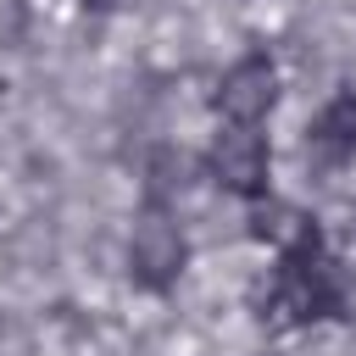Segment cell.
<instances>
[{
	"label": "cell",
	"instance_id": "cell-4",
	"mask_svg": "<svg viewBox=\"0 0 356 356\" xmlns=\"http://www.w3.org/2000/svg\"><path fill=\"white\" fill-rule=\"evenodd\" d=\"M273 100H278V67H273L267 50H245V56L217 78V95H211V106H217L222 122H250V128L267 122Z\"/></svg>",
	"mask_w": 356,
	"mask_h": 356
},
{
	"label": "cell",
	"instance_id": "cell-3",
	"mask_svg": "<svg viewBox=\"0 0 356 356\" xmlns=\"http://www.w3.org/2000/svg\"><path fill=\"white\" fill-rule=\"evenodd\" d=\"M206 178L234 195V200H267V178H273V150H267V134L250 128V122H222L206 145Z\"/></svg>",
	"mask_w": 356,
	"mask_h": 356
},
{
	"label": "cell",
	"instance_id": "cell-1",
	"mask_svg": "<svg viewBox=\"0 0 356 356\" xmlns=\"http://www.w3.org/2000/svg\"><path fill=\"white\" fill-rule=\"evenodd\" d=\"M250 306L273 328H312V323L350 317V278H345L339 256L328 250L317 217H289L267 278L250 289Z\"/></svg>",
	"mask_w": 356,
	"mask_h": 356
},
{
	"label": "cell",
	"instance_id": "cell-2",
	"mask_svg": "<svg viewBox=\"0 0 356 356\" xmlns=\"http://www.w3.org/2000/svg\"><path fill=\"white\" fill-rule=\"evenodd\" d=\"M184 261H189L184 228H178V217L167 211V200L150 195L145 211L134 217V234H128V278H134L139 289H150V295H167V289L178 284Z\"/></svg>",
	"mask_w": 356,
	"mask_h": 356
},
{
	"label": "cell",
	"instance_id": "cell-6",
	"mask_svg": "<svg viewBox=\"0 0 356 356\" xmlns=\"http://www.w3.org/2000/svg\"><path fill=\"white\" fill-rule=\"evenodd\" d=\"M83 11H117V0H78Z\"/></svg>",
	"mask_w": 356,
	"mask_h": 356
},
{
	"label": "cell",
	"instance_id": "cell-5",
	"mask_svg": "<svg viewBox=\"0 0 356 356\" xmlns=\"http://www.w3.org/2000/svg\"><path fill=\"white\" fill-rule=\"evenodd\" d=\"M306 161L317 172H339L356 161V89L350 83H339L323 100V111L306 122Z\"/></svg>",
	"mask_w": 356,
	"mask_h": 356
}]
</instances>
